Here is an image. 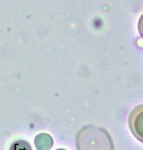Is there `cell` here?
<instances>
[{
	"mask_svg": "<svg viewBox=\"0 0 143 150\" xmlns=\"http://www.w3.org/2000/svg\"><path fill=\"white\" fill-rule=\"evenodd\" d=\"M56 150H65V149H56Z\"/></svg>",
	"mask_w": 143,
	"mask_h": 150,
	"instance_id": "8992f818",
	"label": "cell"
},
{
	"mask_svg": "<svg viewBox=\"0 0 143 150\" xmlns=\"http://www.w3.org/2000/svg\"><path fill=\"white\" fill-rule=\"evenodd\" d=\"M77 150H114L108 131L95 125H85L76 135Z\"/></svg>",
	"mask_w": 143,
	"mask_h": 150,
	"instance_id": "6da1fadb",
	"label": "cell"
},
{
	"mask_svg": "<svg viewBox=\"0 0 143 150\" xmlns=\"http://www.w3.org/2000/svg\"><path fill=\"white\" fill-rule=\"evenodd\" d=\"M138 31H139L140 35L143 38V14L141 15V17H140L139 21H138Z\"/></svg>",
	"mask_w": 143,
	"mask_h": 150,
	"instance_id": "5b68a950",
	"label": "cell"
},
{
	"mask_svg": "<svg viewBox=\"0 0 143 150\" xmlns=\"http://www.w3.org/2000/svg\"><path fill=\"white\" fill-rule=\"evenodd\" d=\"M128 125L135 138L143 143V104L131 110L128 117Z\"/></svg>",
	"mask_w": 143,
	"mask_h": 150,
	"instance_id": "7a4b0ae2",
	"label": "cell"
},
{
	"mask_svg": "<svg viewBox=\"0 0 143 150\" xmlns=\"http://www.w3.org/2000/svg\"><path fill=\"white\" fill-rule=\"evenodd\" d=\"M20 144H21V150H31L30 145H29L28 143H26L25 141H20ZM11 150H20V149H19V147H18V145H17V143H16V142L13 144V146H12Z\"/></svg>",
	"mask_w": 143,
	"mask_h": 150,
	"instance_id": "277c9868",
	"label": "cell"
},
{
	"mask_svg": "<svg viewBox=\"0 0 143 150\" xmlns=\"http://www.w3.org/2000/svg\"><path fill=\"white\" fill-rule=\"evenodd\" d=\"M53 144V140L48 134L37 135L35 138V145L38 150H49Z\"/></svg>",
	"mask_w": 143,
	"mask_h": 150,
	"instance_id": "3957f363",
	"label": "cell"
}]
</instances>
